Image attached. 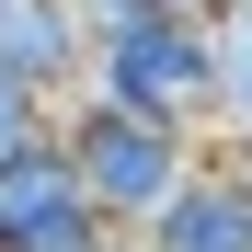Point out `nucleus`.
Returning a JSON list of instances; mask_svg holds the SVG:
<instances>
[{
  "label": "nucleus",
  "instance_id": "5",
  "mask_svg": "<svg viewBox=\"0 0 252 252\" xmlns=\"http://www.w3.org/2000/svg\"><path fill=\"white\" fill-rule=\"evenodd\" d=\"M206 58H218V103H206V149H229L252 172V0L206 12Z\"/></svg>",
  "mask_w": 252,
  "mask_h": 252
},
{
  "label": "nucleus",
  "instance_id": "6",
  "mask_svg": "<svg viewBox=\"0 0 252 252\" xmlns=\"http://www.w3.org/2000/svg\"><path fill=\"white\" fill-rule=\"evenodd\" d=\"M46 138H58V103L23 92V80H0V172H12L23 149H46Z\"/></svg>",
  "mask_w": 252,
  "mask_h": 252
},
{
  "label": "nucleus",
  "instance_id": "1",
  "mask_svg": "<svg viewBox=\"0 0 252 252\" xmlns=\"http://www.w3.org/2000/svg\"><path fill=\"white\" fill-rule=\"evenodd\" d=\"M58 149H69L80 195H92L115 229H149L160 206H172V195L195 184V126L126 115V103H103V92H80V103L58 115Z\"/></svg>",
  "mask_w": 252,
  "mask_h": 252
},
{
  "label": "nucleus",
  "instance_id": "3",
  "mask_svg": "<svg viewBox=\"0 0 252 252\" xmlns=\"http://www.w3.org/2000/svg\"><path fill=\"white\" fill-rule=\"evenodd\" d=\"M126 241H138V252H252V172L195 138V184L160 206L149 229H126Z\"/></svg>",
  "mask_w": 252,
  "mask_h": 252
},
{
  "label": "nucleus",
  "instance_id": "2",
  "mask_svg": "<svg viewBox=\"0 0 252 252\" xmlns=\"http://www.w3.org/2000/svg\"><path fill=\"white\" fill-rule=\"evenodd\" d=\"M92 92L126 115H160V126H195L206 138V103H218V58H206V23L184 12H138L92 46Z\"/></svg>",
  "mask_w": 252,
  "mask_h": 252
},
{
  "label": "nucleus",
  "instance_id": "4",
  "mask_svg": "<svg viewBox=\"0 0 252 252\" xmlns=\"http://www.w3.org/2000/svg\"><path fill=\"white\" fill-rule=\"evenodd\" d=\"M0 80L46 92L58 115L92 92V34H80V0H0Z\"/></svg>",
  "mask_w": 252,
  "mask_h": 252
},
{
  "label": "nucleus",
  "instance_id": "7",
  "mask_svg": "<svg viewBox=\"0 0 252 252\" xmlns=\"http://www.w3.org/2000/svg\"><path fill=\"white\" fill-rule=\"evenodd\" d=\"M149 12H184V23H206V12H218V0H149Z\"/></svg>",
  "mask_w": 252,
  "mask_h": 252
}]
</instances>
